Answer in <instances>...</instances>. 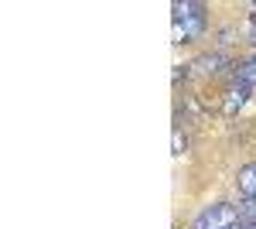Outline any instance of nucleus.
<instances>
[{
	"label": "nucleus",
	"instance_id": "obj_1",
	"mask_svg": "<svg viewBox=\"0 0 256 229\" xmlns=\"http://www.w3.org/2000/svg\"><path fill=\"white\" fill-rule=\"evenodd\" d=\"M171 28H174V45H184V41H195L202 31H205V4H195V0H178L171 7Z\"/></svg>",
	"mask_w": 256,
	"mask_h": 229
},
{
	"label": "nucleus",
	"instance_id": "obj_2",
	"mask_svg": "<svg viewBox=\"0 0 256 229\" xmlns=\"http://www.w3.org/2000/svg\"><path fill=\"white\" fill-rule=\"evenodd\" d=\"M239 222H242V219H239L236 205H229V202H216V205H208V209L198 212L195 229H236Z\"/></svg>",
	"mask_w": 256,
	"mask_h": 229
},
{
	"label": "nucleus",
	"instance_id": "obj_3",
	"mask_svg": "<svg viewBox=\"0 0 256 229\" xmlns=\"http://www.w3.org/2000/svg\"><path fill=\"white\" fill-rule=\"evenodd\" d=\"M246 99H250V89L232 82V86L226 89V99H222V113H226V116H236L239 110L246 106Z\"/></svg>",
	"mask_w": 256,
	"mask_h": 229
},
{
	"label": "nucleus",
	"instance_id": "obj_4",
	"mask_svg": "<svg viewBox=\"0 0 256 229\" xmlns=\"http://www.w3.org/2000/svg\"><path fill=\"white\" fill-rule=\"evenodd\" d=\"M236 188L239 195L250 202V198H256V161H250V164H242L236 174Z\"/></svg>",
	"mask_w": 256,
	"mask_h": 229
},
{
	"label": "nucleus",
	"instance_id": "obj_5",
	"mask_svg": "<svg viewBox=\"0 0 256 229\" xmlns=\"http://www.w3.org/2000/svg\"><path fill=\"white\" fill-rule=\"evenodd\" d=\"M229 65V58H226V52H208V55H202L195 62V69L202 72V76H218L222 69Z\"/></svg>",
	"mask_w": 256,
	"mask_h": 229
},
{
	"label": "nucleus",
	"instance_id": "obj_6",
	"mask_svg": "<svg viewBox=\"0 0 256 229\" xmlns=\"http://www.w3.org/2000/svg\"><path fill=\"white\" fill-rule=\"evenodd\" d=\"M232 82H236V86H246V89H253V86H256V55L239 62L236 72H232Z\"/></svg>",
	"mask_w": 256,
	"mask_h": 229
},
{
	"label": "nucleus",
	"instance_id": "obj_7",
	"mask_svg": "<svg viewBox=\"0 0 256 229\" xmlns=\"http://www.w3.org/2000/svg\"><path fill=\"white\" fill-rule=\"evenodd\" d=\"M239 219H242L246 226H250V222H256V198H250V202L239 209Z\"/></svg>",
	"mask_w": 256,
	"mask_h": 229
},
{
	"label": "nucleus",
	"instance_id": "obj_8",
	"mask_svg": "<svg viewBox=\"0 0 256 229\" xmlns=\"http://www.w3.org/2000/svg\"><path fill=\"white\" fill-rule=\"evenodd\" d=\"M184 147H188V137L181 134V127H174V154H184Z\"/></svg>",
	"mask_w": 256,
	"mask_h": 229
},
{
	"label": "nucleus",
	"instance_id": "obj_9",
	"mask_svg": "<svg viewBox=\"0 0 256 229\" xmlns=\"http://www.w3.org/2000/svg\"><path fill=\"white\" fill-rule=\"evenodd\" d=\"M250 38H253V45H256V21H253V31H250Z\"/></svg>",
	"mask_w": 256,
	"mask_h": 229
},
{
	"label": "nucleus",
	"instance_id": "obj_10",
	"mask_svg": "<svg viewBox=\"0 0 256 229\" xmlns=\"http://www.w3.org/2000/svg\"><path fill=\"white\" fill-rule=\"evenodd\" d=\"M246 229H256V222H250V226H246Z\"/></svg>",
	"mask_w": 256,
	"mask_h": 229
}]
</instances>
